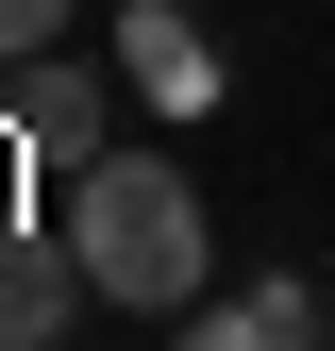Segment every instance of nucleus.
<instances>
[{
    "mask_svg": "<svg viewBox=\"0 0 335 351\" xmlns=\"http://www.w3.org/2000/svg\"><path fill=\"white\" fill-rule=\"evenodd\" d=\"M0 134H17V151H34V167L67 184V167L101 151V84H84L67 51H34V67H17V101H0Z\"/></svg>",
    "mask_w": 335,
    "mask_h": 351,
    "instance_id": "20e7f679",
    "label": "nucleus"
},
{
    "mask_svg": "<svg viewBox=\"0 0 335 351\" xmlns=\"http://www.w3.org/2000/svg\"><path fill=\"white\" fill-rule=\"evenodd\" d=\"M117 84H135L151 117H201L235 67H218V34H201L185 0H117Z\"/></svg>",
    "mask_w": 335,
    "mask_h": 351,
    "instance_id": "f03ea898",
    "label": "nucleus"
},
{
    "mask_svg": "<svg viewBox=\"0 0 335 351\" xmlns=\"http://www.w3.org/2000/svg\"><path fill=\"white\" fill-rule=\"evenodd\" d=\"M168 351H319V285H302V268H268V285H235V301L201 285Z\"/></svg>",
    "mask_w": 335,
    "mask_h": 351,
    "instance_id": "7ed1b4c3",
    "label": "nucleus"
},
{
    "mask_svg": "<svg viewBox=\"0 0 335 351\" xmlns=\"http://www.w3.org/2000/svg\"><path fill=\"white\" fill-rule=\"evenodd\" d=\"M84 301H101V285H84V251H67V234H0V351H51Z\"/></svg>",
    "mask_w": 335,
    "mask_h": 351,
    "instance_id": "39448f33",
    "label": "nucleus"
},
{
    "mask_svg": "<svg viewBox=\"0 0 335 351\" xmlns=\"http://www.w3.org/2000/svg\"><path fill=\"white\" fill-rule=\"evenodd\" d=\"M67 17H84V0H0V67H34V51H67Z\"/></svg>",
    "mask_w": 335,
    "mask_h": 351,
    "instance_id": "423d86ee",
    "label": "nucleus"
},
{
    "mask_svg": "<svg viewBox=\"0 0 335 351\" xmlns=\"http://www.w3.org/2000/svg\"><path fill=\"white\" fill-rule=\"evenodd\" d=\"M67 251L101 285V318H185L218 285V234H201V184L168 151H84L67 167Z\"/></svg>",
    "mask_w": 335,
    "mask_h": 351,
    "instance_id": "f257e3e1",
    "label": "nucleus"
}]
</instances>
